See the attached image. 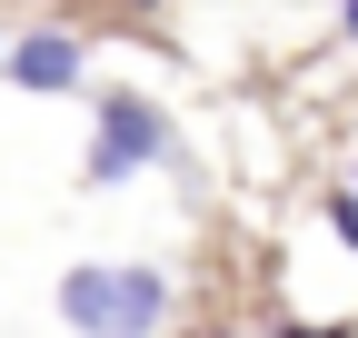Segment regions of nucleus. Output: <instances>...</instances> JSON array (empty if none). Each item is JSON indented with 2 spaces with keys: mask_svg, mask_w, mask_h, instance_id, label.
Instances as JSON below:
<instances>
[{
  "mask_svg": "<svg viewBox=\"0 0 358 338\" xmlns=\"http://www.w3.org/2000/svg\"><path fill=\"white\" fill-rule=\"evenodd\" d=\"M169 159V119H159V100H140V90H100V140H90V189H110V179H129V169H159Z\"/></svg>",
  "mask_w": 358,
  "mask_h": 338,
  "instance_id": "f03ea898",
  "label": "nucleus"
},
{
  "mask_svg": "<svg viewBox=\"0 0 358 338\" xmlns=\"http://www.w3.org/2000/svg\"><path fill=\"white\" fill-rule=\"evenodd\" d=\"M0 60H10V50H0Z\"/></svg>",
  "mask_w": 358,
  "mask_h": 338,
  "instance_id": "1a4fd4ad",
  "label": "nucleus"
},
{
  "mask_svg": "<svg viewBox=\"0 0 358 338\" xmlns=\"http://www.w3.org/2000/svg\"><path fill=\"white\" fill-rule=\"evenodd\" d=\"M80 30H20L10 60H0V80H20V90H80Z\"/></svg>",
  "mask_w": 358,
  "mask_h": 338,
  "instance_id": "7ed1b4c3",
  "label": "nucleus"
},
{
  "mask_svg": "<svg viewBox=\"0 0 358 338\" xmlns=\"http://www.w3.org/2000/svg\"><path fill=\"white\" fill-rule=\"evenodd\" d=\"M329 229H338V239L358 249V189H329Z\"/></svg>",
  "mask_w": 358,
  "mask_h": 338,
  "instance_id": "20e7f679",
  "label": "nucleus"
},
{
  "mask_svg": "<svg viewBox=\"0 0 358 338\" xmlns=\"http://www.w3.org/2000/svg\"><path fill=\"white\" fill-rule=\"evenodd\" d=\"M129 10H159V0H129Z\"/></svg>",
  "mask_w": 358,
  "mask_h": 338,
  "instance_id": "0eeeda50",
  "label": "nucleus"
},
{
  "mask_svg": "<svg viewBox=\"0 0 358 338\" xmlns=\"http://www.w3.org/2000/svg\"><path fill=\"white\" fill-rule=\"evenodd\" d=\"M279 338H358V328H348V318H338V328H279Z\"/></svg>",
  "mask_w": 358,
  "mask_h": 338,
  "instance_id": "39448f33",
  "label": "nucleus"
},
{
  "mask_svg": "<svg viewBox=\"0 0 358 338\" xmlns=\"http://www.w3.org/2000/svg\"><path fill=\"white\" fill-rule=\"evenodd\" d=\"M348 189H358V179H348Z\"/></svg>",
  "mask_w": 358,
  "mask_h": 338,
  "instance_id": "9d476101",
  "label": "nucleus"
},
{
  "mask_svg": "<svg viewBox=\"0 0 358 338\" xmlns=\"http://www.w3.org/2000/svg\"><path fill=\"white\" fill-rule=\"evenodd\" d=\"M209 338H239V328H209Z\"/></svg>",
  "mask_w": 358,
  "mask_h": 338,
  "instance_id": "6e6552de",
  "label": "nucleus"
},
{
  "mask_svg": "<svg viewBox=\"0 0 358 338\" xmlns=\"http://www.w3.org/2000/svg\"><path fill=\"white\" fill-rule=\"evenodd\" d=\"M338 30H348V40H358V0H338Z\"/></svg>",
  "mask_w": 358,
  "mask_h": 338,
  "instance_id": "423d86ee",
  "label": "nucleus"
},
{
  "mask_svg": "<svg viewBox=\"0 0 358 338\" xmlns=\"http://www.w3.org/2000/svg\"><path fill=\"white\" fill-rule=\"evenodd\" d=\"M60 318L80 338H150L169 318V279L150 259H129V269H70L60 279Z\"/></svg>",
  "mask_w": 358,
  "mask_h": 338,
  "instance_id": "f257e3e1",
  "label": "nucleus"
}]
</instances>
